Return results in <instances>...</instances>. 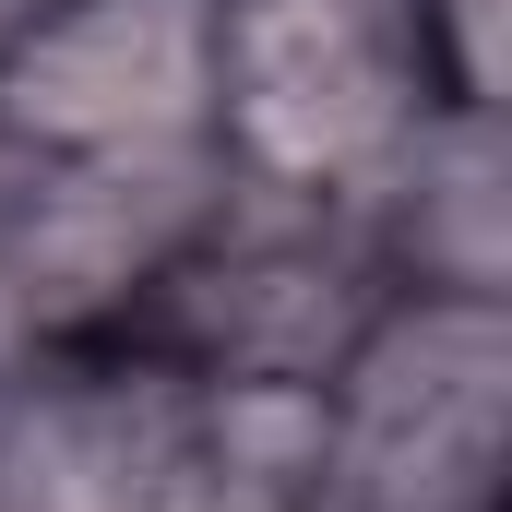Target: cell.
<instances>
[{
	"mask_svg": "<svg viewBox=\"0 0 512 512\" xmlns=\"http://www.w3.org/2000/svg\"><path fill=\"white\" fill-rule=\"evenodd\" d=\"M36 12H48V0H0V48H12V36H24Z\"/></svg>",
	"mask_w": 512,
	"mask_h": 512,
	"instance_id": "8",
	"label": "cell"
},
{
	"mask_svg": "<svg viewBox=\"0 0 512 512\" xmlns=\"http://www.w3.org/2000/svg\"><path fill=\"white\" fill-rule=\"evenodd\" d=\"M382 298L393 286L358 239V215L215 191V215L179 239L155 298L131 310V346L191 370V382H310L322 393V370L358 346V322Z\"/></svg>",
	"mask_w": 512,
	"mask_h": 512,
	"instance_id": "3",
	"label": "cell"
},
{
	"mask_svg": "<svg viewBox=\"0 0 512 512\" xmlns=\"http://www.w3.org/2000/svg\"><path fill=\"white\" fill-rule=\"evenodd\" d=\"M512 298H405L322 370V512H501Z\"/></svg>",
	"mask_w": 512,
	"mask_h": 512,
	"instance_id": "2",
	"label": "cell"
},
{
	"mask_svg": "<svg viewBox=\"0 0 512 512\" xmlns=\"http://www.w3.org/2000/svg\"><path fill=\"white\" fill-rule=\"evenodd\" d=\"M12 167H215V0H48L0 48Z\"/></svg>",
	"mask_w": 512,
	"mask_h": 512,
	"instance_id": "4",
	"label": "cell"
},
{
	"mask_svg": "<svg viewBox=\"0 0 512 512\" xmlns=\"http://www.w3.org/2000/svg\"><path fill=\"white\" fill-rule=\"evenodd\" d=\"M0 512H203V382L131 334L0 358Z\"/></svg>",
	"mask_w": 512,
	"mask_h": 512,
	"instance_id": "5",
	"label": "cell"
},
{
	"mask_svg": "<svg viewBox=\"0 0 512 512\" xmlns=\"http://www.w3.org/2000/svg\"><path fill=\"white\" fill-rule=\"evenodd\" d=\"M429 84L393 0H215V167L262 203L358 215L417 143Z\"/></svg>",
	"mask_w": 512,
	"mask_h": 512,
	"instance_id": "1",
	"label": "cell"
},
{
	"mask_svg": "<svg viewBox=\"0 0 512 512\" xmlns=\"http://www.w3.org/2000/svg\"><path fill=\"white\" fill-rule=\"evenodd\" d=\"M358 239L405 298H512V155L501 108H429L358 203Z\"/></svg>",
	"mask_w": 512,
	"mask_h": 512,
	"instance_id": "6",
	"label": "cell"
},
{
	"mask_svg": "<svg viewBox=\"0 0 512 512\" xmlns=\"http://www.w3.org/2000/svg\"><path fill=\"white\" fill-rule=\"evenodd\" d=\"M429 108H501V0H393Z\"/></svg>",
	"mask_w": 512,
	"mask_h": 512,
	"instance_id": "7",
	"label": "cell"
}]
</instances>
